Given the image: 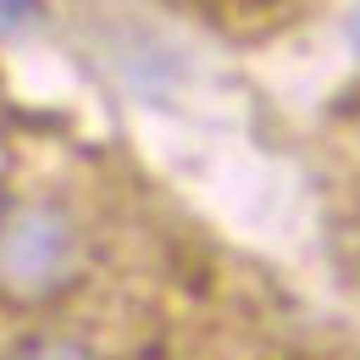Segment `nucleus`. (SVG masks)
Wrapping results in <instances>:
<instances>
[{
  "label": "nucleus",
  "instance_id": "nucleus-1",
  "mask_svg": "<svg viewBox=\"0 0 360 360\" xmlns=\"http://www.w3.org/2000/svg\"><path fill=\"white\" fill-rule=\"evenodd\" d=\"M84 266V233L61 205H22L0 222V283L17 300H50Z\"/></svg>",
  "mask_w": 360,
  "mask_h": 360
},
{
  "label": "nucleus",
  "instance_id": "nucleus-2",
  "mask_svg": "<svg viewBox=\"0 0 360 360\" xmlns=\"http://www.w3.org/2000/svg\"><path fill=\"white\" fill-rule=\"evenodd\" d=\"M6 360H100V355H94L89 344H78V338H28Z\"/></svg>",
  "mask_w": 360,
  "mask_h": 360
},
{
  "label": "nucleus",
  "instance_id": "nucleus-3",
  "mask_svg": "<svg viewBox=\"0 0 360 360\" xmlns=\"http://www.w3.org/2000/svg\"><path fill=\"white\" fill-rule=\"evenodd\" d=\"M22 11H28V0H0V28H11Z\"/></svg>",
  "mask_w": 360,
  "mask_h": 360
},
{
  "label": "nucleus",
  "instance_id": "nucleus-4",
  "mask_svg": "<svg viewBox=\"0 0 360 360\" xmlns=\"http://www.w3.org/2000/svg\"><path fill=\"white\" fill-rule=\"evenodd\" d=\"M6 211H11V205H6V183H0V222H6Z\"/></svg>",
  "mask_w": 360,
  "mask_h": 360
}]
</instances>
